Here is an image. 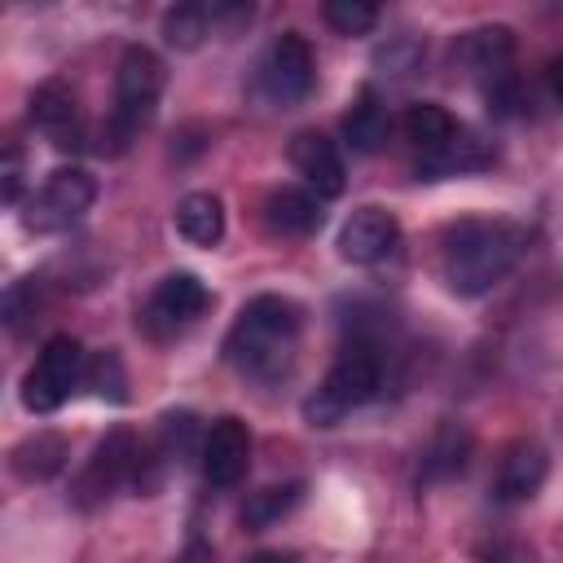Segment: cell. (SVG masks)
I'll return each mask as SVG.
<instances>
[{"instance_id":"f1b7e54d","label":"cell","mask_w":563,"mask_h":563,"mask_svg":"<svg viewBox=\"0 0 563 563\" xmlns=\"http://www.w3.org/2000/svg\"><path fill=\"white\" fill-rule=\"evenodd\" d=\"M35 317V277H22L4 290V325L9 330H22V321Z\"/></svg>"},{"instance_id":"d4e9b609","label":"cell","mask_w":563,"mask_h":563,"mask_svg":"<svg viewBox=\"0 0 563 563\" xmlns=\"http://www.w3.org/2000/svg\"><path fill=\"white\" fill-rule=\"evenodd\" d=\"M101 400H110V405H123L128 400V369H123V361H119V352L114 347H106V352H97L92 361H88V378H84Z\"/></svg>"},{"instance_id":"484cf974","label":"cell","mask_w":563,"mask_h":563,"mask_svg":"<svg viewBox=\"0 0 563 563\" xmlns=\"http://www.w3.org/2000/svg\"><path fill=\"white\" fill-rule=\"evenodd\" d=\"M321 18L339 35H369L378 26V9L369 0H325L321 4Z\"/></svg>"},{"instance_id":"ba28073f","label":"cell","mask_w":563,"mask_h":563,"mask_svg":"<svg viewBox=\"0 0 563 563\" xmlns=\"http://www.w3.org/2000/svg\"><path fill=\"white\" fill-rule=\"evenodd\" d=\"M207 308H211V290L202 286L198 273H167L141 308V330L163 343V339H176L189 325H198Z\"/></svg>"},{"instance_id":"52a82bcc","label":"cell","mask_w":563,"mask_h":563,"mask_svg":"<svg viewBox=\"0 0 563 563\" xmlns=\"http://www.w3.org/2000/svg\"><path fill=\"white\" fill-rule=\"evenodd\" d=\"M255 84H260L264 101H273V106H299L312 92V84H317L312 44L299 31H282L264 48V57L255 66Z\"/></svg>"},{"instance_id":"7c38bea8","label":"cell","mask_w":563,"mask_h":563,"mask_svg":"<svg viewBox=\"0 0 563 563\" xmlns=\"http://www.w3.org/2000/svg\"><path fill=\"white\" fill-rule=\"evenodd\" d=\"M286 154H290V167L303 176V185L312 194H321V198H339L343 194V185H347L343 154L325 132H295Z\"/></svg>"},{"instance_id":"603a6c76","label":"cell","mask_w":563,"mask_h":563,"mask_svg":"<svg viewBox=\"0 0 563 563\" xmlns=\"http://www.w3.org/2000/svg\"><path fill=\"white\" fill-rule=\"evenodd\" d=\"M299 501H303V484H299V479H290V484H268V488H260V493L246 497L242 523H246L251 532H264V528L282 523Z\"/></svg>"},{"instance_id":"5bb4252c","label":"cell","mask_w":563,"mask_h":563,"mask_svg":"<svg viewBox=\"0 0 563 563\" xmlns=\"http://www.w3.org/2000/svg\"><path fill=\"white\" fill-rule=\"evenodd\" d=\"M31 123L35 132L53 145V150H79L84 145V128H79V110L75 97L62 84H44L31 97Z\"/></svg>"},{"instance_id":"2e32d148","label":"cell","mask_w":563,"mask_h":563,"mask_svg":"<svg viewBox=\"0 0 563 563\" xmlns=\"http://www.w3.org/2000/svg\"><path fill=\"white\" fill-rule=\"evenodd\" d=\"M387 136H391V114H387V106L378 101V92L365 88V92L352 101V110L343 114V141H347L352 154H378V150L387 145Z\"/></svg>"},{"instance_id":"6da1fadb","label":"cell","mask_w":563,"mask_h":563,"mask_svg":"<svg viewBox=\"0 0 563 563\" xmlns=\"http://www.w3.org/2000/svg\"><path fill=\"white\" fill-rule=\"evenodd\" d=\"M303 308L290 295H255L224 334V361L251 383H277L295 369Z\"/></svg>"},{"instance_id":"5b68a950","label":"cell","mask_w":563,"mask_h":563,"mask_svg":"<svg viewBox=\"0 0 563 563\" xmlns=\"http://www.w3.org/2000/svg\"><path fill=\"white\" fill-rule=\"evenodd\" d=\"M84 378H88L84 343L70 339V334H53L44 343V352L35 356V365L26 369V378H22V405L31 413H57Z\"/></svg>"},{"instance_id":"4dcf8cb0","label":"cell","mask_w":563,"mask_h":563,"mask_svg":"<svg viewBox=\"0 0 563 563\" xmlns=\"http://www.w3.org/2000/svg\"><path fill=\"white\" fill-rule=\"evenodd\" d=\"M479 563H537V550L523 545V541H493L479 554Z\"/></svg>"},{"instance_id":"ffe728a7","label":"cell","mask_w":563,"mask_h":563,"mask_svg":"<svg viewBox=\"0 0 563 563\" xmlns=\"http://www.w3.org/2000/svg\"><path fill=\"white\" fill-rule=\"evenodd\" d=\"M400 128H405V141H409L418 154H435V150H444V145L462 132L457 119H453L444 106H435V101H413V106L405 110Z\"/></svg>"},{"instance_id":"ac0fdd59","label":"cell","mask_w":563,"mask_h":563,"mask_svg":"<svg viewBox=\"0 0 563 563\" xmlns=\"http://www.w3.org/2000/svg\"><path fill=\"white\" fill-rule=\"evenodd\" d=\"M176 233L194 246H216L224 238V202L207 189H194L176 202Z\"/></svg>"},{"instance_id":"f546056e","label":"cell","mask_w":563,"mask_h":563,"mask_svg":"<svg viewBox=\"0 0 563 563\" xmlns=\"http://www.w3.org/2000/svg\"><path fill=\"white\" fill-rule=\"evenodd\" d=\"M22 154L18 150H4V163H0V198L13 207V202H22Z\"/></svg>"},{"instance_id":"e0dca14e","label":"cell","mask_w":563,"mask_h":563,"mask_svg":"<svg viewBox=\"0 0 563 563\" xmlns=\"http://www.w3.org/2000/svg\"><path fill=\"white\" fill-rule=\"evenodd\" d=\"M497 154L475 136V132H457L444 150H435V154H422L418 158V180H444V176H466V172H479V167H488Z\"/></svg>"},{"instance_id":"3957f363","label":"cell","mask_w":563,"mask_h":563,"mask_svg":"<svg viewBox=\"0 0 563 563\" xmlns=\"http://www.w3.org/2000/svg\"><path fill=\"white\" fill-rule=\"evenodd\" d=\"M378 391H383V356L369 339H352L325 369L321 387L303 400V418L312 427H339L352 409L369 405Z\"/></svg>"},{"instance_id":"4fadbf2b","label":"cell","mask_w":563,"mask_h":563,"mask_svg":"<svg viewBox=\"0 0 563 563\" xmlns=\"http://www.w3.org/2000/svg\"><path fill=\"white\" fill-rule=\"evenodd\" d=\"M545 475H550V457H545V449L519 440V444H510V449L501 453V462H497V475H493V501H497V506H523V501H532V497L541 493Z\"/></svg>"},{"instance_id":"d6a6232c","label":"cell","mask_w":563,"mask_h":563,"mask_svg":"<svg viewBox=\"0 0 563 563\" xmlns=\"http://www.w3.org/2000/svg\"><path fill=\"white\" fill-rule=\"evenodd\" d=\"M550 88H554V97L563 101V53H559L554 66H550Z\"/></svg>"},{"instance_id":"7402d4cb","label":"cell","mask_w":563,"mask_h":563,"mask_svg":"<svg viewBox=\"0 0 563 563\" xmlns=\"http://www.w3.org/2000/svg\"><path fill=\"white\" fill-rule=\"evenodd\" d=\"M471 457V431L462 422H440L427 457H422V479H449L466 466Z\"/></svg>"},{"instance_id":"277c9868","label":"cell","mask_w":563,"mask_h":563,"mask_svg":"<svg viewBox=\"0 0 563 563\" xmlns=\"http://www.w3.org/2000/svg\"><path fill=\"white\" fill-rule=\"evenodd\" d=\"M158 92H163V62L145 48V44H132L123 48L119 57V70H114V110H110V154H123L154 119L158 110Z\"/></svg>"},{"instance_id":"1f68e13d","label":"cell","mask_w":563,"mask_h":563,"mask_svg":"<svg viewBox=\"0 0 563 563\" xmlns=\"http://www.w3.org/2000/svg\"><path fill=\"white\" fill-rule=\"evenodd\" d=\"M246 563H299V554H290V550H255Z\"/></svg>"},{"instance_id":"7a4b0ae2","label":"cell","mask_w":563,"mask_h":563,"mask_svg":"<svg viewBox=\"0 0 563 563\" xmlns=\"http://www.w3.org/2000/svg\"><path fill=\"white\" fill-rule=\"evenodd\" d=\"M519 251H523L519 229L501 220H462L444 238V260H440L444 286L462 299H479L510 277V268L519 264Z\"/></svg>"},{"instance_id":"8992f818","label":"cell","mask_w":563,"mask_h":563,"mask_svg":"<svg viewBox=\"0 0 563 563\" xmlns=\"http://www.w3.org/2000/svg\"><path fill=\"white\" fill-rule=\"evenodd\" d=\"M150 462H154V457H150L128 431H110V435L92 449V457H88V466H84V475H79V501L110 497V493L123 488V484H132V488H141V493L158 488V471H150Z\"/></svg>"},{"instance_id":"9a60e30c","label":"cell","mask_w":563,"mask_h":563,"mask_svg":"<svg viewBox=\"0 0 563 563\" xmlns=\"http://www.w3.org/2000/svg\"><path fill=\"white\" fill-rule=\"evenodd\" d=\"M264 224L282 238H312L321 224H325V211H321V198L312 189H273L268 202H264Z\"/></svg>"},{"instance_id":"83f0119b","label":"cell","mask_w":563,"mask_h":563,"mask_svg":"<svg viewBox=\"0 0 563 563\" xmlns=\"http://www.w3.org/2000/svg\"><path fill=\"white\" fill-rule=\"evenodd\" d=\"M418 62H422V44L413 35H396L387 48L374 53V66L383 75H409V70H418Z\"/></svg>"},{"instance_id":"cb8c5ba5","label":"cell","mask_w":563,"mask_h":563,"mask_svg":"<svg viewBox=\"0 0 563 563\" xmlns=\"http://www.w3.org/2000/svg\"><path fill=\"white\" fill-rule=\"evenodd\" d=\"M211 26H216L211 4H176V9L163 13V40H167L172 48H180V53L198 48V44L211 35Z\"/></svg>"},{"instance_id":"8fae6325","label":"cell","mask_w":563,"mask_h":563,"mask_svg":"<svg viewBox=\"0 0 563 563\" xmlns=\"http://www.w3.org/2000/svg\"><path fill=\"white\" fill-rule=\"evenodd\" d=\"M396 242H400L396 216H391L387 207H374V202H369V207H356V211L343 220V229H339V255H343L347 264H361V268L387 260V255L396 251Z\"/></svg>"},{"instance_id":"d6986e66","label":"cell","mask_w":563,"mask_h":563,"mask_svg":"<svg viewBox=\"0 0 563 563\" xmlns=\"http://www.w3.org/2000/svg\"><path fill=\"white\" fill-rule=\"evenodd\" d=\"M510 53H515L510 26H475V31H466L462 44H457V57H462L475 75H493V79L506 75Z\"/></svg>"},{"instance_id":"4316f807","label":"cell","mask_w":563,"mask_h":563,"mask_svg":"<svg viewBox=\"0 0 563 563\" xmlns=\"http://www.w3.org/2000/svg\"><path fill=\"white\" fill-rule=\"evenodd\" d=\"M194 440H198V418H194L189 409L163 418V457L185 462V457L194 453Z\"/></svg>"},{"instance_id":"9c48e42d","label":"cell","mask_w":563,"mask_h":563,"mask_svg":"<svg viewBox=\"0 0 563 563\" xmlns=\"http://www.w3.org/2000/svg\"><path fill=\"white\" fill-rule=\"evenodd\" d=\"M92 202H97V176L84 172V167H57V172L44 176V185H40V194L31 198V207H26L22 220H26V229H35V233H62V229H70Z\"/></svg>"},{"instance_id":"44dd1931","label":"cell","mask_w":563,"mask_h":563,"mask_svg":"<svg viewBox=\"0 0 563 563\" xmlns=\"http://www.w3.org/2000/svg\"><path fill=\"white\" fill-rule=\"evenodd\" d=\"M9 466L18 479L35 484V479H53L62 466H66V440L57 431H35L26 435L13 453H9Z\"/></svg>"},{"instance_id":"30bf717a","label":"cell","mask_w":563,"mask_h":563,"mask_svg":"<svg viewBox=\"0 0 563 563\" xmlns=\"http://www.w3.org/2000/svg\"><path fill=\"white\" fill-rule=\"evenodd\" d=\"M202 479L211 488H233L246 479V466H251V431L242 418H216L202 435Z\"/></svg>"}]
</instances>
